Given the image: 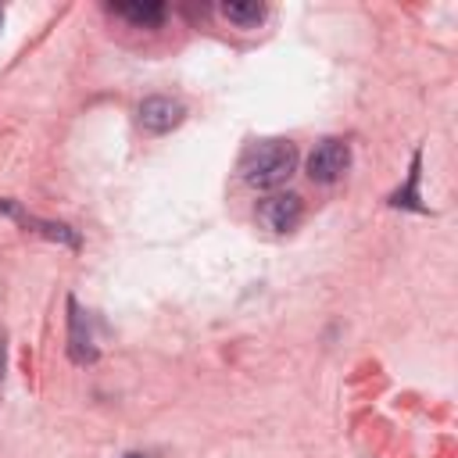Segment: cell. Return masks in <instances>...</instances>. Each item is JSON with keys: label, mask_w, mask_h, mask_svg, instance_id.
Returning a JSON list of instances; mask_svg holds the SVG:
<instances>
[{"label": "cell", "mask_w": 458, "mask_h": 458, "mask_svg": "<svg viewBox=\"0 0 458 458\" xmlns=\"http://www.w3.org/2000/svg\"><path fill=\"white\" fill-rule=\"evenodd\" d=\"M293 168H297V147L290 140H261L240 161V175L254 190L283 186L293 175Z\"/></svg>", "instance_id": "cell-1"}, {"label": "cell", "mask_w": 458, "mask_h": 458, "mask_svg": "<svg viewBox=\"0 0 458 458\" xmlns=\"http://www.w3.org/2000/svg\"><path fill=\"white\" fill-rule=\"evenodd\" d=\"M351 168V147L344 140H322L308 154V179L311 182H336Z\"/></svg>", "instance_id": "cell-2"}, {"label": "cell", "mask_w": 458, "mask_h": 458, "mask_svg": "<svg viewBox=\"0 0 458 458\" xmlns=\"http://www.w3.org/2000/svg\"><path fill=\"white\" fill-rule=\"evenodd\" d=\"M304 218V204L297 193H272L258 204V222L272 233H290Z\"/></svg>", "instance_id": "cell-3"}, {"label": "cell", "mask_w": 458, "mask_h": 458, "mask_svg": "<svg viewBox=\"0 0 458 458\" xmlns=\"http://www.w3.org/2000/svg\"><path fill=\"white\" fill-rule=\"evenodd\" d=\"M136 114H140V125H143L147 132H168V129H175V125L182 122L186 107H182V100H175V97H147Z\"/></svg>", "instance_id": "cell-4"}, {"label": "cell", "mask_w": 458, "mask_h": 458, "mask_svg": "<svg viewBox=\"0 0 458 458\" xmlns=\"http://www.w3.org/2000/svg\"><path fill=\"white\" fill-rule=\"evenodd\" d=\"M68 354H72L75 365H89V361H97V347H93L86 315H82V308H79L75 297H68Z\"/></svg>", "instance_id": "cell-5"}, {"label": "cell", "mask_w": 458, "mask_h": 458, "mask_svg": "<svg viewBox=\"0 0 458 458\" xmlns=\"http://www.w3.org/2000/svg\"><path fill=\"white\" fill-rule=\"evenodd\" d=\"M111 11L122 14L125 21L140 25V29H154L165 21V4H154V0L150 4H111Z\"/></svg>", "instance_id": "cell-6"}, {"label": "cell", "mask_w": 458, "mask_h": 458, "mask_svg": "<svg viewBox=\"0 0 458 458\" xmlns=\"http://www.w3.org/2000/svg\"><path fill=\"white\" fill-rule=\"evenodd\" d=\"M419 165H422V154L415 150V157H411V172H408V182L390 197V204L394 208H411V211H426L422 204H419Z\"/></svg>", "instance_id": "cell-7"}, {"label": "cell", "mask_w": 458, "mask_h": 458, "mask_svg": "<svg viewBox=\"0 0 458 458\" xmlns=\"http://www.w3.org/2000/svg\"><path fill=\"white\" fill-rule=\"evenodd\" d=\"M222 14H225L229 21H236V25L247 29V25H258V21L265 18V7L254 4V0H250V4H222Z\"/></svg>", "instance_id": "cell-8"}, {"label": "cell", "mask_w": 458, "mask_h": 458, "mask_svg": "<svg viewBox=\"0 0 458 458\" xmlns=\"http://www.w3.org/2000/svg\"><path fill=\"white\" fill-rule=\"evenodd\" d=\"M36 225H39V233H43V236L61 240V243H68V247H79V236H75L68 225H61V222H36Z\"/></svg>", "instance_id": "cell-9"}, {"label": "cell", "mask_w": 458, "mask_h": 458, "mask_svg": "<svg viewBox=\"0 0 458 458\" xmlns=\"http://www.w3.org/2000/svg\"><path fill=\"white\" fill-rule=\"evenodd\" d=\"M125 458H147V454H136V451H132V454H125Z\"/></svg>", "instance_id": "cell-10"}, {"label": "cell", "mask_w": 458, "mask_h": 458, "mask_svg": "<svg viewBox=\"0 0 458 458\" xmlns=\"http://www.w3.org/2000/svg\"><path fill=\"white\" fill-rule=\"evenodd\" d=\"M0 25H4V11H0Z\"/></svg>", "instance_id": "cell-11"}]
</instances>
